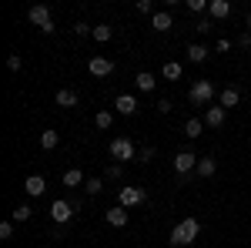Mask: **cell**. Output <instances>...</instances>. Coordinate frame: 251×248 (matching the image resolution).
Masks as SVG:
<instances>
[{
  "label": "cell",
  "mask_w": 251,
  "mask_h": 248,
  "mask_svg": "<svg viewBox=\"0 0 251 248\" xmlns=\"http://www.w3.org/2000/svg\"><path fill=\"white\" fill-rule=\"evenodd\" d=\"M225 117H228V111L218 104V108H204V117H201V121H204L208 128H221V124H225Z\"/></svg>",
  "instance_id": "10"
},
{
  "label": "cell",
  "mask_w": 251,
  "mask_h": 248,
  "mask_svg": "<svg viewBox=\"0 0 251 248\" xmlns=\"http://www.w3.org/2000/svg\"><path fill=\"white\" fill-rule=\"evenodd\" d=\"M194 30H198V34H208V30H211V20H208V17L198 20V24H194Z\"/></svg>",
  "instance_id": "32"
},
{
  "label": "cell",
  "mask_w": 251,
  "mask_h": 248,
  "mask_svg": "<svg viewBox=\"0 0 251 248\" xmlns=\"http://www.w3.org/2000/svg\"><path fill=\"white\" fill-rule=\"evenodd\" d=\"M154 148H151V144H148V148H141V151H137V161H154Z\"/></svg>",
  "instance_id": "31"
},
{
  "label": "cell",
  "mask_w": 251,
  "mask_h": 248,
  "mask_svg": "<svg viewBox=\"0 0 251 248\" xmlns=\"http://www.w3.org/2000/svg\"><path fill=\"white\" fill-rule=\"evenodd\" d=\"M137 10H141V14H151L154 3H151V0H137Z\"/></svg>",
  "instance_id": "35"
},
{
  "label": "cell",
  "mask_w": 251,
  "mask_h": 248,
  "mask_svg": "<svg viewBox=\"0 0 251 248\" xmlns=\"http://www.w3.org/2000/svg\"><path fill=\"white\" fill-rule=\"evenodd\" d=\"M238 101H241V91H238L234 84L221 91V108H225V111H228V108H238Z\"/></svg>",
  "instance_id": "17"
},
{
  "label": "cell",
  "mask_w": 251,
  "mask_h": 248,
  "mask_svg": "<svg viewBox=\"0 0 251 248\" xmlns=\"http://www.w3.org/2000/svg\"><path fill=\"white\" fill-rule=\"evenodd\" d=\"M94 124H97V131H107V128L114 124V114H111V111H97Z\"/></svg>",
  "instance_id": "24"
},
{
  "label": "cell",
  "mask_w": 251,
  "mask_h": 248,
  "mask_svg": "<svg viewBox=\"0 0 251 248\" xmlns=\"http://www.w3.org/2000/svg\"><path fill=\"white\" fill-rule=\"evenodd\" d=\"M208 57H211V54H208L204 44H191V47H188V60H191V64H204Z\"/></svg>",
  "instance_id": "18"
},
{
  "label": "cell",
  "mask_w": 251,
  "mask_h": 248,
  "mask_svg": "<svg viewBox=\"0 0 251 248\" xmlns=\"http://www.w3.org/2000/svg\"><path fill=\"white\" fill-rule=\"evenodd\" d=\"M0 238H3V242L14 238V221H3V225H0Z\"/></svg>",
  "instance_id": "30"
},
{
  "label": "cell",
  "mask_w": 251,
  "mask_h": 248,
  "mask_svg": "<svg viewBox=\"0 0 251 248\" xmlns=\"http://www.w3.org/2000/svg\"><path fill=\"white\" fill-rule=\"evenodd\" d=\"M208 14H211L214 20H225V17H231V3H228V0H211Z\"/></svg>",
  "instance_id": "14"
},
{
  "label": "cell",
  "mask_w": 251,
  "mask_h": 248,
  "mask_svg": "<svg viewBox=\"0 0 251 248\" xmlns=\"http://www.w3.org/2000/svg\"><path fill=\"white\" fill-rule=\"evenodd\" d=\"M248 30H251V14H248Z\"/></svg>",
  "instance_id": "38"
},
{
  "label": "cell",
  "mask_w": 251,
  "mask_h": 248,
  "mask_svg": "<svg viewBox=\"0 0 251 248\" xmlns=\"http://www.w3.org/2000/svg\"><path fill=\"white\" fill-rule=\"evenodd\" d=\"M24 191H27V194H30V198H40V194H44V191H47V181H44V178H40V174H30V178H27V181H24Z\"/></svg>",
  "instance_id": "12"
},
{
  "label": "cell",
  "mask_w": 251,
  "mask_h": 248,
  "mask_svg": "<svg viewBox=\"0 0 251 248\" xmlns=\"http://www.w3.org/2000/svg\"><path fill=\"white\" fill-rule=\"evenodd\" d=\"M74 34H77V37H87V34H94V27L80 20V24H74Z\"/></svg>",
  "instance_id": "29"
},
{
  "label": "cell",
  "mask_w": 251,
  "mask_h": 248,
  "mask_svg": "<svg viewBox=\"0 0 251 248\" xmlns=\"http://www.w3.org/2000/svg\"><path fill=\"white\" fill-rule=\"evenodd\" d=\"M20 64H24L20 54H10V57H7V67H10V71H20Z\"/></svg>",
  "instance_id": "33"
},
{
  "label": "cell",
  "mask_w": 251,
  "mask_h": 248,
  "mask_svg": "<svg viewBox=\"0 0 251 248\" xmlns=\"http://www.w3.org/2000/svg\"><path fill=\"white\" fill-rule=\"evenodd\" d=\"M134 84H137V91H141V94H151V91H154V74H151V71H141V74L134 77Z\"/></svg>",
  "instance_id": "15"
},
{
  "label": "cell",
  "mask_w": 251,
  "mask_h": 248,
  "mask_svg": "<svg viewBox=\"0 0 251 248\" xmlns=\"http://www.w3.org/2000/svg\"><path fill=\"white\" fill-rule=\"evenodd\" d=\"M57 141H60V134L50 131V128L40 134V148H44V151H54V148H57Z\"/></svg>",
  "instance_id": "22"
},
{
  "label": "cell",
  "mask_w": 251,
  "mask_h": 248,
  "mask_svg": "<svg viewBox=\"0 0 251 248\" xmlns=\"http://www.w3.org/2000/svg\"><path fill=\"white\" fill-rule=\"evenodd\" d=\"M114 108H117V114L131 117V114H137V97L134 94H117L114 97Z\"/></svg>",
  "instance_id": "8"
},
{
  "label": "cell",
  "mask_w": 251,
  "mask_h": 248,
  "mask_svg": "<svg viewBox=\"0 0 251 248\" xmlns=\"http://www.w3.org/2000/svg\"><path fill=\"white\" fill-rule=\"evenodd\" d=\"M77 91H71V87H64V91H57V108H77Z\"/></svg>",
  "instance_id": "19"
},
{
  "label": "cell",
  "mask_w": 251,
  "mask_h": 248,
  "mask_svg": "<svg viewBox=\"0 0 251 248\" xmlns=\"http://www.w3.org/2000/svg\"><path fill=\"white\" fill-rule=\"evenodd\" d=\"M10 218H14V225H24V221H30V218H34V208H30V205H17Z\"/></svg>",
  "instance_id": "21"
},
{
  "label": "cell",
  "mask_w": 251,
  "mask_h": 248,
  "mask_svg": "<svg viewBox=\"0 0 251 248\" xmlns=\"http://www.w3.org/2000/svg\"><path fill=\"white\" fill-rule=\"evenodd\" d=\"M151 27H154L157 34H164V30H171V27H174L171 14H168V10H157L154 17H151Z\"/></svg>",
  "instance_id": "13"
},
{
  "label": "cell",
  "mask_w": 251,
  "mask_h": 248,
  "mask_svg": "<svg viewBox=\"0 0 251 248\" xmlns=\"http://www.w3.org/2000/svg\"><path fill=\"white\" fill-rule=\"evenodd\" d=\"M157 111H161V114H171V111H174V104L168 101V97H164V101H157Z\"/></svg>",
  "instance_id": "34"
},
{
  "label": "cell",
  "mask_w": 251,
  "mask_h": 248,
  "mask_svg": "<svg viewBox=\"0 0 251 248\" xmlns=\"http://www.w3.org/2000/svg\"><path fill=\"white\" fill-rule=\"evenodd\" d=\"M164 77H168V81H177V77H181V64H177V60H168V64H164Z\"/></svg>",
  "instance_id": "26"
},
{
  "label": "cell",
  "mask_w": 251,
  "mask_h": 248,
  "mask_svg": "<svg viewBox=\"0 0 251 248\" xmlns=\"http://www.w3.org/2000/svg\"><path fill=\"white\" fill-rule=\"evenodd\" d=\"M111 34H114V30H111L107 24H97V27H94V34H91V37H94L97 44H104V40H111Z\"/></svg>",
  "instance_id": "25"
},
{
  "label": "cell",
  "mask_w": 251,
  "mask_h": 248,
  "mask_svg": "<svg viewBox=\"0 0 251 248\" xmlns=\"http://www.w3.org/2000/svg\"><path fill=\"white\" fill-rule=\"evenodd\" d=\"M144 201H148V191L144 188H131L127 185V188L117 191V205H124V208H134V205H144Z\"/></svg>",
  "instance_id": "6"
},
{
  "label": "cell",
  "mask_w": 251,
  "mask_h": 248,
  "mask_svg": "<svg viewBox=\"0 0 251 248\" xmlns=\"http://www.w3.org/2000/svg\"><path fill=\"white\" fill-rule=\"evenodd\" d=\"M238 47H248V51H251V30H245V34L238 37Z\"/></svg>",
  "instance_id": "36"
},
{
  "label": "cell",
  "mask_w": 251,
  "mask_h": 248,
  "mask_svg": "<svg viewBox=\"0 0 251 248\" xmlns=\"http://www.w3.org/2000/svg\"><path fill=\"white\" fill-rule=\"evenodd\" d=\"M74 215H77V211H74V205H71V201H64V198H57V201L50 205V218H54L57 225H67Z\"/></svg>",
  "instance_id": "7"
},
{
  "label": "cell",
  "mask_w": 251,
  "mask_h": 248,
  "mask_svg": "<svg viewBox=\"0 0 251 248\" xmlns=\"http://www.w3.org/2000/svg\"><path fill=\"white\" fill-rule=\"evenodd\" d=\"M211 97H214V84L211 81H194L191 91H188V101H191L194 108H211Z\"/></svg>",
  "instance_id": "2"
},
{
  "label": "cell",
  "mask_w": 251,
  "mask_h": 248,
  "mask_svg": "<svg viewBox=\"0 0 251 248\" xmlns=\"http://www.w3.org/2000/svg\"><path fill=\"white\" fill-rule=\"evenodd\" d=\"M198 231H201V221H198V218H181V221L171 228V245H177V248L194 245Z\"/></svg>",
  "instance_id": "1"
},
{
  "label": "cell",
  "mask_w": 251,
  "mask_h": 248,
  "mask_svg": "<svg viewBox=\"0 0 251 248\" xmlns=\"http://www.w3.org/2000/svg\"><path fill=\"white\" fill-rule=\"evenodd\" d=\"M104 218H107L114 228H124V225H127V208H124V205H114V208L104 211Z\"/></svg>",
  "instance_id": "11"
},
{
  "label": "cell",
  "mask_w": 251,
  "mask_h": 248,
  "mask_svg": "<svg viewBox=\"0 0 251 248\" xmlns=\"http://www.w3.org/2000/svg\"><path fill=\"white\" fill-rule=\"evenodd\" d=\"M84 191H87V194H100V191H104L100 178H87V181H84Z\"/></svg>",
  "instance_id": "27"
},
{
  "label": "cell",
  "mask_w": 251,
  "mask_h": 248,
  "mask_svg": "<svg viewBox=\"0 0 251 248\" xmlns=\"http://www.w3.org/2000/svg\"><path fill=\"white\" fill-rule=\"evenodd\" d=\"M84 181H87V178H84V171H80V168H71V171H64V185H67V188H80Z\"/></svg>",
  "instance_id": "20"
},
{
  "label": "cell",
  "mask_w": 251,
  "mask_h": 248,
  "mask_svg": "<svg viewBox=\"0 0 251 248\" xmlns=\"http://www.w3.org/2000/svg\"><path fill=\"white\" fill-rule=\"evenodd\" d=\"M27 17H30V24L40 27L44 34H50V30H54V17H50V10H47L44 3H34V7L27 10Z\"/></svg>",
  "instance_id": "4"
},
{
  "label": "cell",
  "mask_w": 251,
  "mask_h": 248,
  "mask_svg": "<svg viewBox=\"0 0 251 248\" xmlns=\"http://www.w3.org/2000/svg\"><path fill=\"white\" fill-rule=\"evenodd\" d=\"M87 71H91L94 77H107L111 71H114V60H111V57H91Z\"/></svg>",
  "instance_id": "9"
},
{
  "label": "cell",
  "mask_w": 251,
  "mask_h": 248,
  "mask_svg": "<svg viewBox=\"0 0 251 248\" xmlns=\"http://www.w3.org/2000/svg\"><path fill=\"white\" fill-rule=\"evenodd\" d=\"M201 131H204V121H201V117H191V121L184 124V138H201Z\"/></svg>",
  "instance_id": "23"
},
{
  "label": "cell",
  "mask_w": 251,
  "mask_h": 248,
  "mask_svg": "<svg viewBox=\"0 0 251 248\" xmlns=\"http://www.w3.org/2000/svg\"><path fill=\"white\" fill-rule=\"evenodd\" d=\"M211 7V0H188V10H194V14H204Z\"/></svg>",
  "instance_id": "28"
},
{
  "label": "cell",
  "mask_w": 251,
  "mask_h": 248,
  "mask_svg": "<svg viewBox=\"0 0 251 248\" xmlns=\"http://www.w3.org/2000/svg\"><path fill=\"white\" fill-rule=\"evenodd\" d=\"M111 158H114V161H134L137 158L134 141H131V138H114V141H111Z\"/></svg>",
  "instance_id": "3"
},
{
  "label": "cell",
  "mask_w": 251,
  "mask_h": 248,
  "mask_svg": "<svg viewBox=\"0 0 251 248\" xmlns=\"http://www.w3.org/2000/svg\"><path fill=\"white\" fill-rule=\"evenodd\" d=\"M214 171H218V161L214 158H198V168H194L198 178H211Z\"/></svg>",
  "instance_id": "16"
},
{
  "label": "cell",
  "mask_w": 251,
  "mask_h": 248,
  "mask_svg": "<svg viewBox=\"0 0 251 248\" xmlns=\"http://www.w3.org/2000/svg\"><path fill=\"white\" fill-rule=\"evenodd\" d=\"M198 168V158H194V151H177L174 154V171H177V178L181 181H188V174Z\"/></svg>",
  "instance_id": "5"
},
{
  "label": "cell",
  "mask_w": 251,
  "mask_h": 248,
  "mask_svg": "<svg viewBox=\"0 0 251 248\" xmlns=\"http://www.w3.org/2000/svg\"><path fill=\"white\" fill-rule=\"evenodd\" d=\"M107 178L117 181V178H121V165H111V168H107Z\"/></svg>",
  "instance_id": "37"
}]
</instances>
